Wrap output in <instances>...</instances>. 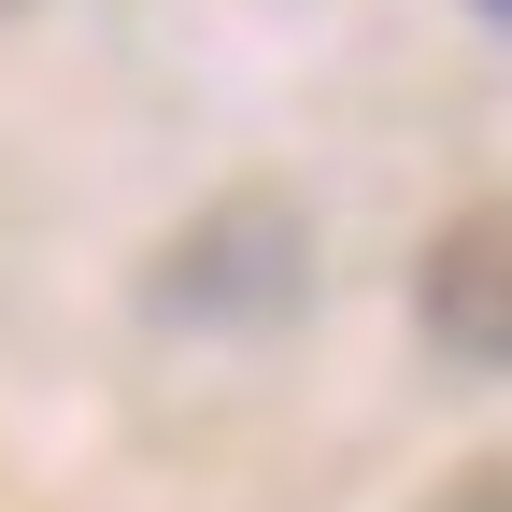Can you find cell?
<instances>
[{"label": "cell", "mask_w": 512, "mask_h": 512, "mask_svg": "<svg viewBox=\"0 0 512 512\" xmlns=\"http://www.w3.org/2000/svg\"><path fill=\"white\" fill-rule=\"evenodd\" d=\"M0 15H15V0H0Z\"/></svg>", "instance_id": "cell-3"}, {"label": "cell", "mask_w": 512, "mask_h": 512, "mask_svg": "<svg viewBox=\"0 0 512 512\" xmlns=\"http://www.w3.org/2000/svg\"><path fill=\"white\" fill-rule=\"evenodd\" d=\"M143 299L171 313V328H285V313L313 299V214L285 200V185H242V200H214L200 228H171Z\"/></svg>", "instance_id": "cell-1"}, {"label": "cell", "mask_w": 512, "mask_h": 512, "mask_svg": "<svg viewBox=\"0 0 512 512\" xmlns=\"http://www.w3.org/2000/svg\"><path fill=\"white\" fill-rule=\"evenodd\" d=\"M413 313H427V342L456 356L470 384H498V370H512V214H498V200H484V214H456V228L427 242Z\"/></svg>", "instance_id": "cell-2"}]
</instances>
